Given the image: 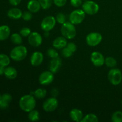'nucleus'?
Listing matches in <instances>:
<instances>
[{
  "label": "nucleus",
  "instance_id": "14",
  "mask_svg": "<svg viewBox=\"0 0 122 122\" xmlns=\"http://www.w3.org/2000/svg\"><path fill=\"white\" fill-rule=\"evenodd\" d=\"M61 65L62 61L59 57L52 58L49 63V70L53 73H56L60 70Z\"/></svg>",
  "mask_w": 122,
  "mask_h": 122
},
{
  "label": "nucleus",
  "instance_id": "42",
  "mask_svg": "<svg viewBox=\"0 0 122 122\" xmlns=\"http://www.w3.org/2000/svg\"><path fill=\"white\" fill-rule=\"evenodd\" d=\"M1 93H0V97H1Z\"/></svg>",
  "mask_w": 122,
  "mask_h": 122
},
{
  "label": "nucleus",
  "instance_id": "17",
  "mask_svg": "<svg viewBox=\"0 0 122 122\" xmlns=\"http://www.w3.org/2000/svg\"><path fill=\"white\" fill-rule=\"evenodd\" d=\"M23 12L19 8L14 7L9 9L7 11V15L10 19H13V20H18L21 18L22 16Z\"/></svg>",
  "mask_w": 122,
  "mask_h": 122
},
{
  "label": "nucleus",
  "instance_id": "24",
  "mask_svg": "<svg viewBox=\"0 0 122 122\" xmlns=\"http://www.w3.org/2000/svg\"><path fill=\"white\" fill-rule=\"evenodd\" d=\"M98 122V118L93 113H89L86 114L84 116L81 120V122Z\"/></svg>",
  "mask_w": 122,
  "mask_h": 122
},
{
  "label": "nucleus",
  "instance_id": "29",
  "mask_svg": "<svg viewBox=\"0 0 122 122\" xmlns=\"http://www.w3.org/2000/svg\"><path fill=\"white\" fill-rule=\"evenodd\" d=\"M41 5V8L44 10H47L51 7L53 2V0H38Z\"/></svg>",
  "mask_w": 122,
  "mask_h": 122
},
{
  "label": "nucleus",
  "instance_id": "31",
  "mask_svg": "<svg viewBox=\"0 0 122 122\" xmlns=\"http://www.w3.org/2000/svg\"><path fill=\"white\" fill-rule=\"evenodd\" d=\"M46 54H47V56L51 58L59 57L58 52H57L56 48H49L46 51Z\"/></svg>",
  "mask_w": 122,
  "mask_h": 122
},
{
  "label": "nucleus",
  "instance_id": "27",
  "mask_svg": "<svg viewBox=\"0 0 122 122\" xmlns=\"http://www.w3.org/2000/svg\"><path fill=\"white\" fill-rule=\"evenodd\" d=\"M105 64L110 68H114L117 66V61L112 57H108L105 58Z\"/></svg>",
  "mask_w": 122,
  "mask_h": 122
},
{
  "label": "nucleus",
  "instance_id": "3",
  "mask_svg": "<svg viewBox=\"0 0 122 122\" xmlns=\"http://www.w3.org/2000/svg\"><path fill=\"white\" fill-rule=\"evenodd\" d=\"M61 33L63 36L67 39H72L76 35V29L75 25L70 21H66L63 24L61 27Z\"/></svg>",
  "mask_w": 122,
  "mask_h": 122
},
{
  "label": "nucleus",
  "instance_id": "19",
  "mask_svg": "<svg viewBox=\"0 0 122 122\" xmlns=\"http://www.w3.org/2000/svg\"><path fill=\"white\" fill-rule=\"evenodd\" d=\"M41 8L40 3L38 0H30L27 4V8L32 13H36Z\"/></svg>",
  "mask_w": 122,
  "mask_h": 122
},
{
  "label": "nucleus",
  "instance_id": "23",
  "mask_svg": "<svg viewBox=\"0 0 122 122\" xmlns=\"http://www.w3.org/2000/svg\"><path fill=\"white\" fill-rule=\"evenodd\" d=\"M33 95L36 98L41 100L46 97V91L42 88H38L33 92Z\"/></svg>",
  "mask_w": 122,
  "mask_h": 122
},
{
  "label": "nucleus",
  "instance_id": "39",
  "mask_svg": "<svg viewBox=\"0 0 122 122\" xmlns=\"http://www.w3.org/2000/svg\"><path fill=\"white\" fill-rule=\"evenodd\" d=\"M51 95H52L53 97H56L58 95V89H57V88H53V89H52V91H51Z\"/></svg>",
  "mask_w": 122,
  "mask_h": 122
},
{
  "label": "nucleus",
  "instance_id": "38",
  "mask_svg": "<svg viewBox=\"0 0 122 122\" xmlns=\"http://www.w3.org/2000/svg\"><path fill=\"white\" fill-rule=\"evenodd\" d=\"M10 4L13 6H17L20 4L21 0H8Z\"/></svg>",
  "mask_w": 122,
  "mask_h": 122
},
{
  "label": "nucleus",
  "instance_id": "28",
  "mask_svg": "<svg viewBox=\"0 0 122 122\" xmlns=\"http://www.w3.org/2000/svg\"><path fill=\"white\" fill-rule=\"evenodd\" d=\"M112 121L113 122H122V112L116 111L112 116Z\"/></svg>",
  "mask_w": 122,
  "mask_h": 122
},
{
  "label": "nucleus",
  "instance_id": "22",
  "mask_svg": "<svg viewBox=\"0 0 122 122\" xmlns=\"http://www.w3.org/2000/svg\"><path fill=\"white\" fill-rule=\"evenodd\" d=\"M22 36L17 33H14L11 35L10 39L12 42L15 45H21L23 42Z\"/></svg>",
  "mask_w": 122,
  "mask_h": 122
},
{
  "label": "nucleus",
  "instance_id": "13",
  "mask_svg": "<svg viewBox=\"0 0 122 122\" xmlns=\"http://www.w3.org/2000/svg\"><path fill=\"white\" fill-rule=\"evenodd\" d=\"M43 60H44V55L39 51H36L33 52L30 58V64L35 67L40 66L42 63Z\"/></svg>",
  "mask_w": 122,
  "mask_h": 122
},
{
  "label": "nucleus",
  "instance_id": "18",
  "mask_svg": "<svg viewBox=\"0 0 122 122\" xmlns=\"http://www.w3.org/2000/svg\"><path fill=\"white\" fill-rule=\"evenodd\" d=\"M70 117L73 121L76 122H81L83 119V113L78 108H73L69 113Z\"/></svg>",
  "mask_w": 122,
  "mask_h": 122
},
{
  "label": "nucleus",
  "instance_id": "25",
  "mask_svg": "<svg viewBox=\"0 0 122 122\" xmlns=\"http://www.w3.org/2000/svg\"><path fill=\"white\" fill-rule=\"evenodd\" d=\"M10 64V57L5 54H0V66L7 67Z\"/></svg>",
  "mask_w": 122,
  "mask_h": 122
},
{
  "label": "nucleus",
  "instance_id": "12",
  "mask_svg": "<svg viewBox=\"0 0 122 122\" xmlns=\"http://www.w3.org/2000/svg\"><path fill=\"white\" fill-rule=\"evenodd\" d=\"M91 60L96 67H101L105 64V58L103 55L100 52L95 51L91 55Z\"/></svg>",
  "mask_w": 122,
  "mask_h": 122
},
{
  "label": "nucleus",
  "instance_id": "26",
  "mask_svg": "<svg viewBox=\"0 0 122 122\" xmlns=\"http://www.w3.org/2000/svg\"><path fill=\"white\" fill-rule=\"evenodd\" d=\"M28 118L31 122H37L40 119L39 112L36 110H33L29 112Z\"/></svg>",
  "mask_w": 122,
  "mask_h": 122
},
{
  "label": "nucleus",
  "instance_id": "9",
  "mask_svg": "<svg viewBox=\"0 0 122 122\" xmlns=\"http://www.w3.org/2000/svg\"><path fill=\"white\" fill-rule=\"evenodd\" d=\"M58 106V101L56 97H50L44 102L42 108L46 112H52L56 110Z\"/></svg>",
  "mask_w": 122,
  "mask_h": 122
},
{
  "label": "nucleus",
  "instance_id": "15",
  "mask_svg": "<svg viewBox=\"0 0 122 122\" xmlns=\"http://www.w3.org/2000/svg\"><path fill=\"white\" fill-rule=\"evenodd\" d=\"M12 96L8 93L1 95L0 97V109L5 110L9 107L11 101H12Z\"/></svg>",
  "mask_w": 122,
  "mask_h": 122
},
{
  "label": "nucleus",
  "instance_id": "41",
  "mask_svg": "<svg viewBox=\"0 0 122 122\" xmlns=\"http://www.w3.org/2000/svg\"><path fill=\"white\" fill-rule=\"evenodd\" d=\"M45 37L49 36V32H45Z\"/></svg>",
  "mask_w": 122,
  "mask_h": 122
},
{
  "label": "nucleus",
  "instance_id": "11",
  "mask_svg": "<svg viewBox=\"0 0 122 122\" xmlns=\"http://www.w3.org/2000/svg\"><path fill=\"white\" fill-rule=\"evenodd\" d=\"M28 42L33 47H38L42 43V37L37 32H33L28 36Z\"/></svg>",
  "mask_w": 122,
  "mask_h": 122
},
{
  "label": "nucleus",
  "instance_id": "21",
  "mask_svg": "<svg viewBox=\"0 0 122 122\" xmlns=\"http://www.w3.org/2000/svg\"><path fill=\"white\" fill-rule=\"evenodd\" d=\"M11 29L7 25L0 26V41H4L8 39L10 36Z\"/></svg>",
  "mask_w": 122,
  "mask_h": 122
},
{
  "label": "nucleus",
  "instance_id": "16",
  "mask_svg": "<svg viewBox=\"0 0 122 122\" xmlns=\"http://www.w3.org/2000/svg\"><path fill=\"white\" fill-rule=\"evenodd\" d=\"M67 44V39L64 36H59L56 38L52 42V46L57 50H62Z\"/></svg>",
  "mask_w": 122,
  "mask_h": 122
},
{
  "label": "nucleus",
  "instance_id": "10",
  "mask_svg": "<svg viewBox=\"0 0 122 122\" xmlns=\"http://www.w3.org/2000/svg\"><path fill=\"white\" fill-rule=\"evenodd\" d=\"M54 79V73L50 70L44 71L39 76V82L42 85H48L52 83Z\"/></svg>",
  "mask_w": 122,
  "mask_h": 122
},
{
  "label": "nucleus",
  "instance_id": "43",
  "mask_svg": "<svg viewBox=\"0 0 122 122\" xmlns=\"http://www.w3.org/2000/svg\"></svg>",
  "mask_w": 122,
  "mask_h": 122
},
{
  "label": "nucleus",
  "instance_id": "20",
  "mask_svg": "<svg viewBox=\"0 0 122 122\" xmlns=\"http://www.w3.org/2000/svg\"><path fill=\"white\" fill-rule=\"evenodd\" d=\"M17 71L13 67L7 66L5 69L4 76L6 78L10 80H14L17 76Z\"/></svg>",
  "mask_w": 122,
  "mask_h": 122
},
{
  "label": "nucleus",
  "instance_id": "7",
  "mask_svg": "<svg viewBox=\"0 0 122 122\" xmlns=\"http://www.w3.org/2000/svg\"><path fill=\"white\" fill-rule=\"evenodd\" d=\"M56 17L52 15L46 16L42 20L41 23V29L44 32H50L54 29L56 25Z\"/></svg>",
  "mask_w": 122,
  "mask_h": 122
},
{
  "label": "nucleus",
  "instance_id": "40",
  "mask_svg": "<svg viewBox=\"0 0 122 122\" xmlns=\"http://www.w3.org/2000/svg\"><path fill=\"white\" fill-rule=\"evenodd\" d=\"M5 69V67L2 66H0V76L4 75Z\"/></svg>",
  "mask_w": 122,
  "mask_h": 122
},
{
  "label": "nucleus",
  "instance_id": "8",
  "mask_svg": "<svg viewBox=\"0 0 122 122\" xmlns=\"http://www.w3.org/2000/svg\"><path fill=\"white\" fill-rule=\"evenodd\" d=\"M102 35L98 32H91L86 37V44L90 46H96L101 42Z\"/></svg>",
  "mask_w": 122,
  "mask_h": 122
},
{
  "label": "nucleus",
  "instance_id": "33",
  "mask_svg": "<svg viewBox=\"0 0 122 122\" xmlns=\"http://www.w3.org/2000/svg\"><path fill=\"white\" fill-rule=\"evenodd\" d=\"M31 33L30 29L27 27H23L20 30V34L23 37H28Z\"/></svg>",
  "mask_w": 122,
  "mask_h": 122
},
{
  "label": "nucleus",
  "instance_id": "35",
  "mask_svg": "<svg viewBox=\"0 0 122 122\" xmlns=\"http://www.w3.org/2000/svg\"><path fill=\"white\" fill-rule=\"evenodd\" d=\"M67 0H53V3L58 7H63L66 5Z\"/></svg>",
  "mask_w": 122,
  "mask_h": 122
},
{
  "label": "nucleus",
  "instance_id": "5",
  "mask_svg": "<svg viewBox=\"0 0 122 122\" xmlns=\"http://www.w3.org/2000/svg\"><path fill=\"white\" fill-rule=\"evenodd\" d=\"M85 14L86 13L83 10H75L69 15V21L73 25H79L82 23L85 19Z\"/></svg>",
  "mask_w": 122,
  "mask_h": 122
},
{
  "label": "nucleus",
  "instance_id": "37",
  "mask_svg": "<svg viewBox=\"0 0 122 122\" xmlns=\"http://www.w3.org/2000/svg\"><path fill=\"white\" fill-rule=\"evenodd\" d=\"M70 4L74 7H79L82 5V0H70Z\"/></svg>",
  "mask_w": 122,
  "mask_h": 122
},
{
  "label": "nucleus",
  "instance_id": "6",
  "mask_svg": "<svg viewBox=\"0 0 122 122\" xmlns=\"http://www.w3.org/2000/svg\"><path fill=\"white\" fill-rule=\"evenodd\" d=\"M82 10L88 15H94L98 12L100 7L98 4L93 1H86L82 4Z\"/></svg>",
  "mask_w": 122,
  "mask_h": 122
},
{
  "label": "nucleus",
  "instance_id": "36",
  "mask_svg": "<svg viewBox=\"0 0 122 122\" xmlns=\"http://www.w3.org/2000/svg\"><path fill=\"white\" fill-rule=\"evenodd\" d=\"M66 46L70 50V51H72L73 53H75V52L76 51V50H77V46H76V45L73 42L67 43Z\"/></svg>",
  "mask_w": 122,
  "mask_h": 122
},
{
  "label": "nucleus",
  "instance_id": "32",
  "mask_svg": "<svg viewBox=\"0 0 122 122\" xmlns=\"http://www.w3.org/2000/svg\"><path fill=\"white\" fill-rule=\"evenodd\" d=\"M61 54L63 57L65 58H69V57H71L74 53L72 51H70L67 46H65L64 48L62 49Z\"/></svg>",
  "mask_w": 122,
  "mask_h": 122
},
{
  "label": "nucleus",
  "instance_id": "34",
  "mask_svg": "<svg viewBox=\"0 0 122 122\" xmlns=\"http://www.w3.org/2000/svg\"><path fill=\"white\" fill-rule=\"evenodd\" d=\"M32 17H33L32 13H31L29 10L24 11L22 14V16H21V18L25 21H29L32 19Z\"/></svg>",
  "mask_w": 122,
  "mask_h": 122
},
{
  "label": "nucleus",
  "instance_id": "30",
  "mask_svg": "<svg viewBox=\"0 0 122 122\" xmlns=\"http://www.w3.org/2000/svg\"><path fill=\"white\" fill-rule=\"evenodd\" d=\"M56 21L59 24L63 25L64 23L66 22V17L63 13H59L56 15Z\"/></svg>",
  "mask_w": 122,
  "mask_h": 122
},
{
  "label": "nucleus",
  "instance_id": "1",
  "mask_svg": "<svg viewBox=\"0 0 122 122\" xmlns=\"http://www.w3.org/2000/svg\"><path fill=\"white\" fill-rule=\"evenodd\" d=\"M35 98L32 95H25L21 97L19 102V107L21 110L27 113L34 110L36 105Z\"/></svg>",
  "mask_w": 122,
  "mask_h": 122
},
{
  "label": "nucleus",
  "instance_id": "2",
  "mask_svg": "<svg viewBox=\"0 0 122 122\" xmlns=\"http://www.w3.org/2000/svg\"><path fill=\"white\" fill-rule=\"evenodd\" d=\"M27 54L26 46L19 45L13 48L10 53V57L15 61H20L25 59Z\"/></svg>",
  "mask_w": 122,
  "mask_h": 122
},
{
  "label": "nucleus",
  "instance_id": "4",
  "mask_svg": "<svg viewBox=\"0 0 122 122\" xmlns=\"http://www.w3.org/2000/svg\"><path fill=\"white\" fill-rule=\"evenodd\" d=\"M107 77L111 84L114 86L119 85L122 81L121 70L117 68H112V69L108 71Z\"/></svg>",
  "mask_w": 122,
  "mask_h": 122
}]
</instances>
